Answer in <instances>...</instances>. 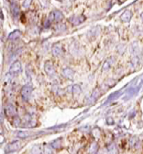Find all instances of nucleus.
Returning a JSON list of instances; mask_svg holds the SVG:
<instances>
[{"instance_id":"obj_1","label":"nucleus","mask_w":143,"mask_h":154,"mask_svg":"<svg viewBox=\"0 0 143 154\" xmlns=\"http://www.w3.org/2000/svg\"><path fill=\"white\" fill-rule=\"evenodd\" d=\"M63 19V13L58 10V9H54L52 10L51 13H50V15H49V18L47 20V21L45 22L44 26L46 28L50 27L52 22H58V21H61Z\"/></svg>"},{"instance_id":"obj_2","label":"nucleus","mask_w":143,"mask_h":154,"mask_svg":"<svg viewBox=\"0 0 143 154\" xmlns=\"http://www.w3.org/2000/svg\"><path fill=\"white\" fill-rule=\"evenodd\" d=\"M31 93H32V87L30 86V85H24L22 88H21V91H20V94H21V97L24 101H28L30 100V98L31 96Z\"/></svg>"},{"instance_id":"obj_3","label":"nucleus","mask_w":143,"mask_h":154,"mask_svg":"<svg viewBox=\"0 0 143 154\" xmlns=\"http://www.w3.org/2000/svg\"><path fill=\"white\" fill-rule=\"evenodd\" d=\"M22 71V66L19 61H15L9 67V74L19 75Z\"/></svg>"},{"instance_id":"obj_4","label":"nucleus","mask_w":143,"mask_h":154,"mask_svg":"<svg viewBox=\"0 0 143 154\" xmlns=\"http://www.w3.org/2000/svg\"><path fill=\"white\" fill-rule=\"evenodd\" d=\"M44 71L46 72V74L50 77H54L56 76L57 72H56V69L55 66L51 62H46L44 64Z\"/></svg>"},{"instance_id":"obj_5","label":"nucleus","mask_w":143,"mask_h":154,"mask_svg":"<svg viewBox=\"0 0 143 154\" xmlns=\"http://www.w3.org/2000/svg\"><path fill=\"white\" fill-rule=\"evenodd\" d=\"M116 63V58L114 57H110L108 58H107L104 63H103V66H102V71H107L109 69L115 65Z\"/></svg>"},{"instance_id":"obj_6","label":"nucleus","mask_w":143,"mask_h":154,"mask_svg":"<svg viewBox=\"0 0 143 154\" xmlns=\"http://www.w3.org/2000/svg\"><path fill=\"white\" fill-rule=\"evenodd\" d=\"M21 147V143L19 141H14V142H11L9 144L7 145L6 147V152L7 153H10V152H14L18 150L19 148Z\"/></svg>"},{"instance_id":"obj_7","label":"nucleus","mask_w":143,"mask_h":154,"mask_svg":"<svg viewBox=\"0 0 143 154\" xmlns=\"http://www.w3.org/2000/svg\"><path fill=\"white\" fill-rule=\"evenodd\" d=\"M63 53V47L61 44H55L51 47V54L53 57H60Z\"/></svg>"},{"instance_id":"obj_8","label":"nucleus","mask_w":143,"mask_h":154,"mask_svg":"<svg viewBox=\"0 0 143 154\" xmlns=\"http://www.w3.org/2000/svg\"><path fill=\"white\" fill-rule=\"evenodd\" d=\"M84 20H85V17L83 15H78V16L74 15V16H72L69 19V21L74 26H78V25L82 24Z\"/></svg>"},{"instance_id":"obj_9","label":"nucleus","mask_w":143,"mask_h":154,"mask_svg":"<svg viewBox=\"0 0 143 154\" xmlns=\"http://www.w3.org/2000/svg\"><path fill=\"white\" fill-rule=\"evenodd\" d=\"M74 71L72 69L71 67H64L62 69V75L63 77H64L65 79H73L74 77Z\"/></svg>"},{"instance_id":"obj_10","label":"nucleus","mask_w":143,"mask_h":154,"mask_svg":"<svg viewBox=\"0 0 143 154\" xmlns=\"http://www.w3.org/2000/svg\"><path fill=\"white\" fill-rule=\"evenodd\" d=\"M132 18V12L130 10H125L122 14H121V16H120V20L122 22H125V23H127V22H130V20Z\"/></svg>"},{"instance_id":"obj_11","label":"nucleus","mask_w":143,"mask_h":154,"mask_svg":"<svg viewBox=\"0 0 143 154\" xmlns=\"http://www.w3.org/2000/svg\"><path fill=\"white\" fill-rule=\"evenodd\" d=\"M100 94H101V91H100V89L96 88L94 90V91L92 92L91 96L89 97V99H88V103H94L95 101H97V99L99 98Z\"/></svg>"},{"instance_id":"obj_12","label":"nucleus","mask_w":143,"mask_h":154,"mask_svg":"<svg viewBox=\"0 0 143 154\" xmlns=\"http://www.w3.org/2000/svg\"><path fill=\"white\" fill-rule=\"evenodd\" d=\"M130 146L132 149H139L140 147V140L139 138L136 136L131 137L130 139Z\"/></svg>"},{"instance_id":"obj_13","label":"nucleus","mask_w":143,"mask_h":154,"mask_svg":"<svg viewBox=\"0 0 143 154\" xmlns=\"http://www.w3.org/2000/svg\"><path fill=\"white\" fill-rule=\"evenodd\" d=\"M5 112H6V114L8 116H16V108L15 106H14L13 104L9 103L6 106L5 108Z\"/></svg>"},{"instance_id":"obj_14","label":"nucleus","mask_w":143,"mask_h":154,"mask_svg":"<svg viewBox=\"0 0 143 154\" xmlns=\"http://www.w3.org/2000/svg\"><path fill=\"white\" fill-rule=\"evenodd\" d=\"M130 52L132 55H134V57H136V55L139 54V43L137 41L133 42V43L130 45Z\"/></svg>"},{"instance_id":"obj_15","label":"nucleus","mask_w":143,"mask_h":154,"mask_svg":"<svg viewBox=\"0 0 143 154\" xmlns=\"http://www.w3.org/2000/svg\"><path fill=\"white\" fill-rule=\"evenodd\" d=\"M10 10H11V13H12L13 17H15V18L18 17L19 9L18 4L15 1H12L11 2V4H10Z\"/></svg>"},{"instance_id":"obj_16","label":"nucleus","mask_w":143,"mask_h":154,"mask_svg":"<svg viewBox=\"0 0 143 154\" xmlns=\"http://www.w3.org/2000/svg\"><path fill=\"white\" fill-rule=\"evenodd\" d=\"M71 88H72L71 91L74 96H78L82 93V88L80 85H78V84H74V85H73Z\"/></svg>"},{"instance_id":"obj_17","label":"nucleus","mask_w":143,"mask_h":154,"mask_svg":"<svg viewBox=\"0 0 143 154\" xmlns=\"http://www.w3.org/2000/svg\"><path fill=\"white\" fill-rule=\"evenodd\" d=\"M21 32L20 31H19V30H17V31H14L13 32H11L10 34H9V36H8V40H10V41H15V40H17V39H19L20 36H21Z\"/></svg>"},{"instance_id":"obj_18","label":"nucleus","mask_w":143,"mask_h":154,"mask_svg":"<svg viewBox=\"0 0 143 154\" xmlns=\"http://www.w3.org/2000/svg\"><path fill=\"white\" fill-rule=\"evenodd\" d=\"M62 139L61 138H58V139H56V140H54L53 142L51 143V149H60L61 146H62Z\"/></svg>"},{"instance_id":"obj_19","label":"nucleus","mask_w":143,"mask_h":154,"mask_svg":"<svg viewBox=\"0 0 143 154\" xmlns=\"http://www.w3.org/2000/svg\"><path fill=\"white\" fill-rule=\"evenodd\" d=\"M16 136L19 138H27L28 137L31 136V134L28 132H24V131H17Z\"/></svg>"},{"instance_id":"obj_20","label":"nucleus","mask_w":143,"mask_h":154,"mask_svg":"<svg viewBox=\"0 0 143 154\" xmlns=\"http://www.w3.org/2000/svg\"><path fill=\"white\" fill-rule=\"evenodd\" d=\"M39 3L41 8H48L51 1L50 0H39Z\"/></svg>"},{"instance_id":"obj_21","label":"nucleus","mask_w":143,"mask_h":154,"mask_svg":"<svg viewBox=\"0 0 143 154\" xmlns=\"http://www.w3.org/2000/svg\"><path fill=\"white\" fill-rule=\"evenodd\" d=\"M56 30H57V32H62L66 30V26L63 23H58V24H57V26H56Z\"/></svg>"},{"instance_id":"obj_22","label":"nucleus","mask_w":143,"mask_h":154,"mask_svg":"<svg viewBox=\"0 0 143 154\" xmlns=\"http://www.w3.org/2000/svg\"><path fill=\"white\" fill-rule=\"evenodd\" d=\"M20 124H21L20 118L19 116H14V118H13V125H15V127H19Z\"/></svg>"},{"instance_id":"obj_23","label":"nucleus","mask_w":143,"mask_h":154,"mask_svg":"<svg viewBox=\"0 0 143 154\" xmlns=\"http://www.w3.org/2000/svg\"><path fill=\"white\" fill-rule=\"evenodd\" d=\"M92 133H93V136H94L95 138H98V137H100V130H99V128H94L93 131H92Z\"/></svg>"},{"instance_id":"obj_24","label":"nucleus","mask_w":143,"mask_h":154,"mask_svg":"<svg viewBox=\"0 0 143 154\" xmlns=\"http://www.w3.org/2000/svg\"><path fill=\"white\" fill-rule=\"evenodd\" d=\"M32 1H33V0H24V1H23V8H28L31 5Z\"/></svg>"},{"instance_id":"obj_25","label":"nucleus","mask_w":143,"mask_h":154,"mask_svg":"<svg viewBox=\"0 0 143 154\" xmlns=\"http://www.w3.org/2000/svg\"><path fill=\"white\" fill-rule=\"evenodd\" d=\"M126 51V46L124 45H119V46H118V53L119 54H123Z\"/></svg>"},{"instance_id":"obj_26","label":"nucleus","mask_w":143,"mask_h":154,"mask_svg":"<svg viewBox=\"0 0 143 154\" xmlns=\"http://www.w3.org/2000/svg\"><path fill=\"white\" fill-rule=\"evenodd\" d=\"M108 150L110 151V152H116V150H114V149H116V146H115V144H110L109 146H108Z\"/></svg>"},{"instance_id":"obj_27","label":"nucleus","mask_w":143,"mask_h":154,"mask_svg":"<svg viewBox=\"0 0 143 154\" xmlns=\"http://www.w3.org/2000/svg\"><path fill=\"white\" fill-rule=\"evenodd\" d=\"M107 124H113V123H114V121H113V119H112L111 117H108V118L107 119Z\"/></svg>"},{"instance_id":"obj_28","label":"nucleus","mask_w":143,"mask_h":154,"mask_svg":"<svg viewBox=\"0 0 143 154\" xmlns=\"http://www.w3.org/2000/svg\"><path fill=\"white\" fill-rule=\"evenodd\" d=\"M140 18H141V20H142V21H143V12L140 14Z\"/></svg>"},{"instance_id":"obj_29","label":"nucleus","mask_w":143,"mask_h":154,"mask_svg":"<svg viewBox=\"0 0 143 154\" xmlns=\"http://www.w3.org/2000/svg\"><path fill=\"white\" fill-rule=\"evenodd\" d=\"M56 1H59V2H62V1H63V0H56Z\"/></svg>"},{"instance_id":"obj_30","label":"nucleus","mask_w":143,"mask_h":154,"mask_svg":"<svg viewBox=\"0 0 143 154\" xmlns=\"http://www.w3.org/2000/svg\"><path fill=\"white\" fill-rule=\"evenodd\" d=\"M70 1H75V0H70Z\"/></svg>"}]
</instances>
